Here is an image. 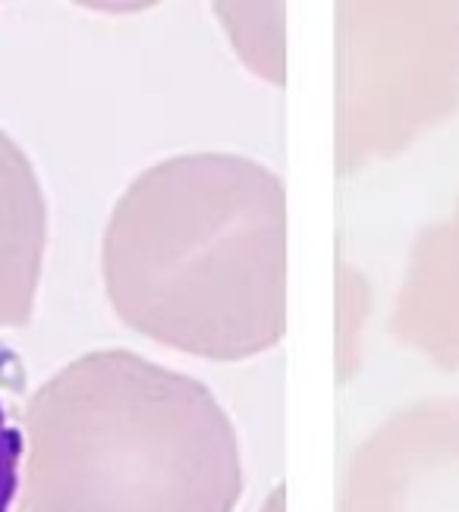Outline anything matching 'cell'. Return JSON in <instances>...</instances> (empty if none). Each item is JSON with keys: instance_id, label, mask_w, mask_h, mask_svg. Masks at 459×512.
I'll return each mask as SVG.
<instances>
[{"instance_id": "277c9868", "label": "cell", "mask_w": 459, "mask_h": 512, "mask_svg": "<svg viewBox=\"0 0 459 512\" xmlns=\"http://www.w3.org/2000/svg\"><path fill=\"white\" fill-rule=\"evenodd\" d=\"M453 491H447V487H428L425 484V497L431 500V503H437V509L434 506H428L425 500H419L415 497V506H419V512H459V487L456 484H450Z\"/></svg>"}, {"instance_id": "5b68a950", "label": "cell", "mask_w": 459, "mask_h": 512, "mask_svg": "<svg viewBox=\"0 0 459 512\" xmlns=\"http://www.w3.org/2000/svg\"><path fill=\"white\" fill-rule=\"evenodd\" d=\"M280 500H283V494L274 491V497H271V503H268V512H280Z\"/></svg>"}, {"instance_id": "7a4b0ae2", "label": "cell", "mask_w": 459, "mask_h": 512, "mask_svg": "<svg viewBox=\"0 0 459 512\" xmlns=\"http://www.w3.org/2000/svg\"><path fill=\"white\" fill-rule=\"evenodd\" d=\"M48 242V211L38 176L7 132H0V330L32 318Z\"/></svg>"}, {"instance_id": "6da1fadb", "label": "cell", "mask_w": 459, "mask_h": 512, "mask_svg": "<svg viewBox=\"0 0 459 512\" xmlns=\"http://www.w3.org/2000/svg\"><path fill=\"white\" fill-rule=\"evenodd\" d=\"M239 491L214 396L142 355H82L23 409V512H230Z\"/></svg>"}, {"instance_id": "3957f363", "label": "cell", "mask_w": 459, "mask_h": 512, "mask_svg": "<svg viewBox=\"0 0 459 512\" xmlns=\"http://www.w3.org/2000/svg\"><path fill=\"white\" fill-rule=\"evenodd\" d=\"M23 481V412H19V368L16 359L0 349V512L19 509Z\"/></svg>"}]
</instances>
